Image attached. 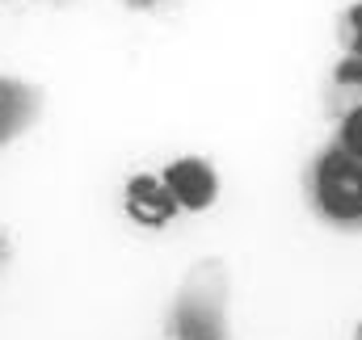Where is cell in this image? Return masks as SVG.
I'll return each instance as SVG.
<instances>
[{
  "mask_svg": "<svg viewBox=\"0 0 362 340\" xmlns=\"http://www.w3.org/2000/svg\"><path fill=\"white\" fill-rule=\"evenodd\" d=\"M354 340H362V320H358V328H354Z\"/></svg>",
  "mask_w": 362,
  "mask_h": 340,
  "instance_id": "11",
  "label": "cell"
},
{
  "mask_svg": "<svg viewBox=\"0 0 362 340\" xmlns=\"http://www.w3.org/2000/svg\"><path fill=\"white\" fill-rule=\"evenodd\" d=\"M173 340H228V286L215 265H198L169 311Z\"/></svg>",
  "mask_w": 362,
  "mask_h": 340,
  "instance_id": "2",
  "label": "cell"
},
{
  "mask_svg": "<svg viewBox=\"0 0 362 340\" xmlns=\"http://www.w3.org/2000/svg\"><path fill=\"white\" fill-rule=\"evenodd\" d=\"M165 185L177 202V210H189V214H202L219 202V172L206 156H177L165 164Z\"/></svg>",
  "mask_w": 362,
  "mask_h": 340,
  "instance_id": "3",
  "label": "cell"
},
{
  "mask_svg": "<svg viewBox=\"0 0 362 340\" xmlns=\"http://www.w3.org/2000/svg\"><path fill=\"white\" fill-rule=\"evenodd\" d=\"M38 88H30L25 80L0 76V147L13 143L34 118H38Z\"/></svg>",
  "mask_w": 362,
  "mask_h": 340,
  "instance_id": "5",
  "label": "cell"
},
{
  "mask_svg": "<svg viewBox=\"0 0 362 340\" xmlns=\"http://www.w3.org/2000/svg\"><path fill=\"white\" fill-rule=\"evenodd\" d=\"M333 143L337 147H346L354 160H362V101H354L346 114H341V122H337V135H333Z\"/></svg>",
  "mask_w": 362,
  "mask_h": 340,
  "instance_id": "7",
  "label": "cell"
},
{
  "mask_svg": "<svg viewBox=\"0 0 362 340\" xmlns=\"http://www.w3.org/2000/svg\"><path fill=\"white\" fill-rule=\"evenodd\" d=\"M308 206L337 231H362V160L329 143L308 164Z\"/></svg>",
  "mask_w": 362,
  "mask_h": 340,
  "instance_id": "1",
  "label": "cell"
},
{
  "mask_svg": "<svg viewBox=\"0 0 362 340\" xmlns=\"http://www.w3.org/2000/svg\"><path fill=\"white\" fill-rule=\"evenodd\" d=\"M337 42H341V55H362V0L341 8V17H337Z\"/></svg>",
  "mask_w": 362,
  "mask_h": 340,
  "instance_id": "6",
  "label": "cell"
},
{
  "mask_svg": "<svg viewBox=\"0 0 362 340\" xmlns=\"http://www.w3.org/2000/svg\"><path fill=\"white\" fill-rule=\"evenodd\" d=\"M127 8H152V4H160V0H122Z\"/></svg>",
  "mask_w": 362,
  "mask_h": 340,
  "instance_id": "9",
  "label": "cell"
},
{
  "mask_svg": "<svg viewBox=\"0 0 362 340\" xmlns=\"http://www.w3.org/2000/svg\"><path fill=\"white\" fill-rule=\"evenodd\" d=\"M122 210H127L131 223H139L148 231L169 227L181 214L160 172H135V176H127V185H122Z\"/></svg>",
  "mask_w": 362,
  "mask_h": 340,
  "instance_id": "4",
  "label": "cell"
},
{
  "mask_svg": "<svg viewBox=\"0 0 362 340\" xmlns=\"http://www.w3.org/2000/svg\"><path fill=\"white\" fill-rule=\"evenodd\" d=\"M4 256H8V244H4V236H0V265H4Z\"/></svg>",
  "mask_w": 362,
  "mask_h": 340,
  "instance_id": "10",
  "label": "cell"
},
{
  "mask_svg": "<svg viewBox=\"0 0 362 340\" xmlns=\"http://www.w3.org/2000/svg\"><path fill=\"white\" fill-rule=\"evenodd\" d=\"M333 85L358 92V101H362V55H341V59H337V68H333Z\"/></svg>",
  "mask_w": 362,
  "mask_h": 340,
  "instance_id": "8",
  "label": "cell"
}]
</instances>
